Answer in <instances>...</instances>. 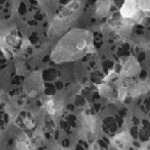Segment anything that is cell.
I'll use <instances>...</instances> for the list:
<instances>
[{
  "instance_id": "1",
  "label": "cell",
  "mask_w": 150,
  "mask_h": 150,
  "mask_svg": "<svg viewBox=\"0 0 150 150\" xmlns=\"http://www.w3.org/2000/svg\"><path fill=\"white\" fill-rule=\"evenodd\" d=\"M138 4L135 1H126L120 9L122 17L125 19H132L138 12Z\"/></svg>"
},
{
  "instance_id": "2",
  "label": "cell",
  "mask_w": 150,
  "mask_h": 150,
  "mask_svg": "<svg viewBox=\"0 0 150 150\" xmlns=\"http://www.w3.org/2000/svg\"><path fill=\"white\" fill-rule=\"evenodd\" d=\"M130 138H131L130 135L124 132V133L120 134L117 135L116 137H114L113 141L116 146L120 149H123L128 145V143H129Z\"/></svg>"
},
{
  "instance_id": "3",
  "label": "cell",
  "mask_w": 150,
  "mask_h": 150,
  "mask_svg": "<svg viewBox=\"0 0 150 150\" xmlns=\"http://www.w3.org/2000/svg\"><path fill=\"white\" fill-rule=\"evenodd\" d=\"M139 7L141 8L143 11H150V1L147 2H137Z\"/></svg>"
}]
</instances>
